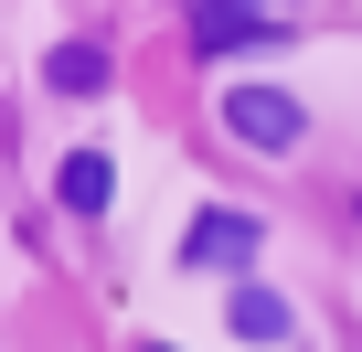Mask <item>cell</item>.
Segmentation results:
<instances>
[{
	"instance_id": "52a82bcc",
	"label": "cell",
	"mask_w": 362,
	"mask_h": 352,
	"mask_svg": "<svg viewBox=\"0 0 362 352\" xmlns=\"http://www.w3.org/2000/svg\"><path fill=\"white\" fill-rule=\"evenodd\" d=\"M256 11H288V0H256Z\"/></svg>"
},
{
	"instance_id": "3957f363",
	"label": "cell",
	"mask_w": 362,
	"mask_h": 352,
	"mask_svg": "<svg viewBox=\"0 0 362 352\" xmlns=\"http://www.w3.org/2000/svg\"><path fill=\"white\" fill-rule=\"evenodd\" d=\"M288 22L256 11V0H192V54H245V43H277Z\"/></svg>"
},
{
	"instance_id": "277c9868",
	"label": "cell",
	"mask_w": 362,
	"mask_h": 352,
	"mask_svg": "<svg viewBox=\"0 0 362 352\" xmlns=\"http://www.w3.org/2000/svg\"><path fill=\"white\" fill-rule=\"evenodd\" d=\"M224 320H235V331H245V341H288V331H298V310H288V299H277V288H256V278H245V288H235V299H224Z\"/></svg>"
},
{
	"instance_id": "7a4b0ae2",
	"label": "cell",
	"mask_w": 362,
	"mask_h": 352,
	"mask_svg": "<svg viewBox=\"0 0 362 352\" xmlns=\"http://www.w3.org/2000/svg\"><path fill=\"white\" fill-rule=\"evenodd\" d=\"M256 214H192L181 225V267H203V278H245L256 267Z\"/></svg>"
},
{
	"instance_id": "8992f818",
	"label": "cell",
	"mask_w": 362,
	"mask_h": 352,
	"mask_svg": "<svg viewBox=\"0 0 362 352\" xmlns=\"http://www.w3.org/2000/svg\"><path fill=\"white\" fill-rule=\"evenodd\" d=\"M43 86H54V96H96V86H107V54H96V43H54Z\"/></svg>"
},
{
	"instance_id": "ba28073f",
	"label": "cell",
	"mask_w": 362,
	"mask_h": 352,
	"mask_svg": "<svg viewBox=\"0 0 362 352\" xmlns=\"http://www.w3.org/2000/svg\"><path fill=\"white\" fill-rule=\"evenodd\" d=\"M149 352H170V341H149Z\"/></svg>"
},
{
	"instance_id": "6da1fadb",
	"label": "cell",
	"mask_w": 362,
	"mask_h": 352,
	"mask_svg": "<svg viewBox=\"0 0 362 352\" xmlns=\"http://www.w3.org/2000/svg\"><path fill=\"white\" fill-rule=\"evenodd\" d=\"M224 128H235L245 149H298V139H309V107H298L288 86H235V96H224Z\"/></svg>"
},
{
	"instance_id": "5b68a950",
	"label": "cell",
	"mask_w": 362,
	"mask_h": 352,
	"mask_svg": "<svg viewBox=\"0 0 362 352\" xmlns=\"http://www.w3.org/2000/svg\"><path fill=\"white\" fill-rule=\"evenodd\" d=\"M64 203H75V214H107V203H117V160H107V149H75V160H64Z\"/></svg>"
}]
</instances>
